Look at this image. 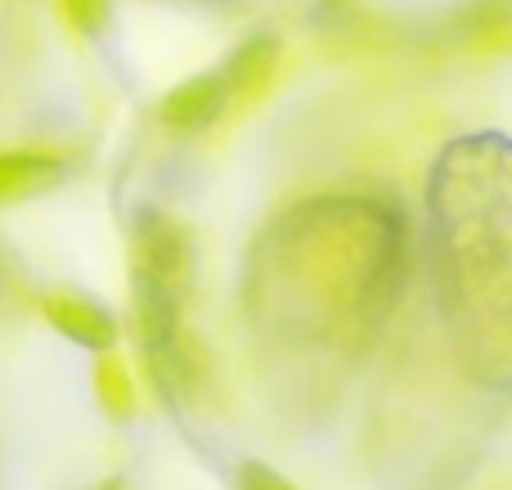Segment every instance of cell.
I'll return each instance as SVG.
<instances>
[{
  "label": "cell",
  "instance_id": "obj_1",
  "mask_svg": "<svg viewBox=\"0 0 512 490\" xmlns=\"http://www.w3.org/2000/svg\"><path fill=\"white\" fill-rule=\"evenodd\" d=\"M194 275V239L167 212H144L135 230V311L144 351L153 356L167 392H189L198 369L189 365V338H180V297Z\"/></svg>",
  "mask_w": 512,
  "mask_h": 490
},
{
  "label": "cell",
  "instance_id": "obj_2",
  "mask_svg": "<svg viewBox=\"0 0 512 490\" xmlns=\"http://www.w3.org/2000/svg\"><path fill=\"white\" fill-rule=\"evenodd\" d=\"M225 99H230V90H225L221 72H203V77H194V81L171 90V95L162 99L158 113L171 131H203V126H212L216 117H221Z\"/></svg>",
  "mask_w": 512,
  "mask_h": 490
},
{
  "label": "cell",
  "instance_id": "obj_3",
  "mask_svg": "<svg viewBox=\"0 0 512 490\" xmlns=\"http://www.w3.org/2000/svg\"><path fill=\"white\" fill-rule=\"evenodd\" d=\"M45 315L50 324L63 333V338L81 342L90 351H108L117 342V329H113V315L104 306H95L90 297H72V293H50L45 297Z\"/></svg>",
  "mask_w": 512,
  "mask_h": 490
},
{
  "label": "cell",
  "instance_id": "obj_4",
  "mask_svg": "<svg viewBox=\"0 0 512 490\" xmlns=\"http://www.w3.org/2000/svg\"><path fill=\"white\" fill-rule=\"evenodd\" d=\"M274 68H279V41L274 36H252L234 50V59L225 63V90L234 99H256L265 86H270Z\"/></svg>",
  "mask_w": 512,
  "mask_h": 490
},
{
  "label": "cell",
  "instance_id": "obj_5",
  "mask_svg": "<svg viewBox=\"0 0 512 490\" xmlns=\"http://www.w3.org/2000/svg\"><path fill=\"white\" fill-rule=\"evenodd\" d=\"M63 176V158L59 153H0V203H14V198H27L36 189H45L50 180Z\"/></svg>",
  "mask_w": 512,
  "mask_h": 490
},
{
  "label": "cell",
  "instance_id": "obj_6",
  "mask_svg": "<svg viewBox=\"0 0 512 490\" xmlns=\"http://www.w3.org/2000/svg\"><path fill=\"white\" fill-rule=\"evenodd\" d=\"M95 387H99V401L108 405V414L126 419V414L135 410V387H131V374H126V369L117 365L113 356L99 360V369H95Z\"/></svg>",
  "mask_w": 512,
  "mask_h": 490
},
{
  "label": "cell",
  "instance_id": "obj_7",
  "mask_svg": "<svg viewBox=\"0 0 512 490\" xmlns=\"http://www.w3.org/2000/svg\"><path fill=\"white\" fill-rule=\"evenodd\" d=\"M63 9H68V23L81 36H95L108 18V0H63Z\"/></svg>",
  "mask_w": 512,
  "mask_h": 490
},
{
  "label": "cell",
  "instance_id": "obj_8",
  "mask_svg": "<svg viewBox=\"0 0 512 490\" xmlns=\"http://www.w3.org/2000/svg\"><path fill=\"white\" fill-rule=\"evenodd\" d=\"M239 490H292V486L283 482L279 473H270L265 464H243V473H239Z\"/></svg>",
  "mask_w": 512,
  "mask_h": 490
},
{
  "label": "cell",
  "instance_id": "obj_9",
  "mask_svg": "<svg viewBox=\"0 0 512 490\" xmlns=\"http://www.w3.org/2000/svg\"><path fill=\"white\" fill-rule=\"evenodd\" d=\"M99 490H126L122 482H108V486H99Z\"/></svg>",
  "mask_w": 512,
  "mask_h": 490
}]
</instances>
